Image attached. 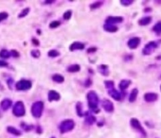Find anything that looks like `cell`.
<instances>
[{
	"label": "cell",
	"mask_w": 161,
	"mask_h": 138,
	"mask_svg": "<svg viewBox=\"0 0 161 138\" xmlns=\"http://www.w3.org/2000/svg\"><path fill=\"white\" fill-rule=\"evenodd\" d=\"M87 101L89 109L95 113H99L98 105H99V97L95 91H89L87 93Z\"/></svg>",
	"instance_id": "cell-1"
},
{
	"label": "cell",
	"mask_w": 161,
	"mask_h": 138,
	"mask_svg": "<svg viewBox=\"0 0 161 138\" xmlns=\"http://www.w3.org/2000/svg\"><path fill=\"white\" fill-rule=\"evenodd\" d=\"M160 42L161 41H151V42L147 43L146 44H145V47L143 48V49H142L143 55L148 56V55L153 54V53L155 52V50L158 48Z\"/></svg>",
	"instance_id": "cell-2"
},
{
	"label": "cell",
	"mask_w": 161,
	"mask_h": 138,
	"mask_svg": "<svg viewBox=\"0 0 161 138\" xmlns=\"http://www.w3.org/2000/svg\"><path fill=\"white\" fill-rule=\"evenodd\" d=\"M130 124H131V127L135 130L136 132H137L139 134H141L143 137H146L147 136V133L144 130V128L142 127V125H141V123L139 122V119L131 118V120H130Z\"/></svg>",
	"instance_id": "cell-3"
},
{
	"label": "cell",
	"mask_w": 161,
	"mask_h": 138,
	"mask_svg": "<svg viewBox=\"0 0 161 138\" xmlns=\"http://www.w3.org/2000/svg\"><path fill=\"white\" fill-rule=\"evenodd\" d=\"M44 111V103L42 101H36L32 106V113L35 118L41 117Z\"/></svg>",
	"instance_id": "cell-4"
},
{
	"label": "cell",
	"mask_w": 161,
	"mask_h": 138,
	"mask_svg": "<svg viewBox=\"0 0 161 138\" xmlns=\"http://www.w3.org/2000/svg\"><path fill=\"white\" fill-rule=\"evenodd\" d=\"M74 127H75L74 121L71 120V119H67V120L63 121L62 123L60 124L59 130H60V132L62 133H65L67 132L72 131V130L74 129Z\"/></svg>",
	"instance_id": "cell-5"
},
{
	"label": "cell",
	"mask_w": 161,
	"mask_h": 138,
	"mask_svg": "<svg viewBox=\"0 0 161 138\" xmlns=\"http://www.w3.org/2000/svg\"><path fill=\"white\" fill-rule=\"evenodd\" d=\"M12 113L14 116L17 117H21L24 116V114L26 113V109H25L24 103H23L22 101H17L13 106Z\"/></svg>",
	"instance_id": "cell-6"
},
{
	"label": "cell",
	"mask_w": 161,
	"mask_h": 138,
	"mask_svg": "<svg viewBox=\"0 0 161 138\" xmlns=\"http://www.w3.org/2000/svg\"><path fill=\"white\" fill-rule=\"evenodd\" d=\"M15 87H16L17 90H20V91L29 90V88H32V81L28 80H21L16 83Z\"/></svg>",
	"instance_id": "cell-7"
},
{
	"label": "cell",
	"mask_w": 161,
	"mask_h": 138,
	"mask_svg": "<svg viewBox=\"0 0 161 138\" xmlns=\"http://www.w3.org/2000/svg\"><path fill=\"white\" fill-rule=\"evenodd\" d=\"M140 42L141 39L139 37H133L131 39H129V41L127 42V45L130 49H136L140 44Z\"/></svg>",
	"instance_id": "cell-8"
},
{
	"label": "cell",
	"mask_w": 161,
	"mask_h": 138,
	"mask_svg": "<svg viewBox=\"0 0 161 138\" xmlns=\"http://www.w3.org/2000/svg\"><path fill=\"white\" fill-rule=\"evenodd\" d=\"M158 99V95L156 93H153V92H149V93H146L144 95V100L148 102V103H152L155 102Z\"/></svg>",
	"instance_id": "cell-9"
},
{
	"label": "cell",
	"mask_w": 161,
	"mask_h": 138,
	"mask_svg": "<svg viewBox=\"0 0 161 138\" xmlns=\"http://www.w3.org/2000/svg\"><path fill=\"white\" fill-rule=\"evenodd\" d=\"M108 94L109 96H111L112 98H114L115 100H121L122 98H123V95L124 94H122L120 93V92H119L118 90L116 89H111V90H108Z\"/></svg>",
	"instance_id": "cell-10"
},
{
	"label": "cell",
	"mask_w": 161,
	"mask_h": 138,
	"mask_svg": "<svg viewBox=\"0 0 161 138\" xmlns=\"http://www.w3.org/2000/svg\"><path fill=\"white\" fill-rule=\"evenodd\" d=\"M123 21V17L121 16H108L105 20V24H110V25H115V24H119Z\"/></svg>",
	"instance_id": "cell-11"
},
{
	"label": "cell",
	"mask_w": 161,
	"mask_h": 138,
	"mask_svg": "<svg viewBox=\"0 0 161 138\" xmlns=\"http://www.w3.org/2000/svg\"><path fill=\"white\" fill-rule=\"evenodd\" d=\"M102 105V108L107 113H112L114 111V104L112 103V101L109 100V99H103Z\"/></svg>",
	"instance_id": "cell-12"
},
{
	"label": "cell",
	"mask_w": 161,
	"mask_h": 138,
	"mask_svg": "<svg viewBox=\"0 0 161 138\" xmlns=\"http://www.w3.org/2000/svg\"><path fill=\"white\" fill-rule=\"evenodd\" d=\"M61 98V96L58 92L54 91V90H51L49 92V101H57Z\"/></svg>",
	"instance_id": "cell-13"
},
{
	"label": "cell",
	"mask_w": 161,
	"mask_h": 138,
	"mask_svg": "<svg viewBox=\"0 0 161 138\" xmlns=\"http://www.w3.org/2000/svg\"><path fill=\"white\" fill-rule=\"evenodd\" d=\"M84 48V44L81 43V42H74L71 44V45L69 47V50L70 51H75V50H82Z\"/></svg>",
	"instance_id": "cell-14"
},
{
	"label": "cell",
	"mask_w": 161,
	"mask_h": 138,
	"mask_svg": "<svg viewBox=\"0 0 161 138\" xmlns=\"http://www.w3.org/2000/svg\"><path fill=\"white\" fill-rule=\"evenodd\" d=\"M12 101L11 100V99L5 98V99H3V100L1 101V103H0V107H1V109L3 111H7L12 106Z\"/></svg>",
	"instance_id": "cell-15"
},
{
	"label": "cell",
	"mask_w": 161,
	"mask_h": 138,
	"mask_svg": "<svg viewBox=\"0 0 161 138\" xmlns=\"http://www.w3.org/2000/svg\"><path fill=\"white\" fill-rule=\"evenodd\" d=\"M103 29L107 32H117L119 28L116 25H110V24H105L103 26Z\"/></svg>",
	"instance_id": "cell-16"
},
{
	"label": "cell",
	"mask_w": 161,
	"mask_h": 138,
	"mask_svg": "<svg viewBox=\"0 0 161 138\" xmlns=\"http://www.w3.org/2000/svg\"><path fill=\"white\" fill-rule=\"evenodd\" d=\"M131 83H132V81L130 80H122L119 82V88H120L121 91H124V90H126L130 85H131Z\"/></svg>",
	"instance_id": "cell-17"
},
{
	"label": "cell",
	"mask_w": 161,
	"mask_h": 138,
	"mask_svg": "<svg viewBox=\"0 0 161 138\" xmlns=\"http://www.w3.org/2000/svg\"><path fill=\"white\" fill-rule=\"evenodd\" d=\"M152 17L151 16H145L142 17L139 20V26H148L150 23L152 22Z\"/></svg>",
	"instance_id": "cell-18"
},
{
	"label": "cell",
	"mask_w": 161,
	"mask_h": 138,
	"mask_svg": "<svg viewBox=\"0 0 161 138\" xmlns=\"http://www.w3.org/2000/svg\"><path fill=\"white\" fill-rule=\"evenodd\" d=\"M137 95H139V89L137 88H134L131 93H130V96H129V101L130 102H134L136 101V99L137 97Z\"/></svg>",
	"instance_id": "cell-19"
},
{
	"label": "cell",
	"mask_w": 161,
	"mask_h": 138,
	"mask_svg": "<svg viewBox=\"0 0 161 138\" xmlns=\"http://www.w3.org/2000/svg\"><path fill=\"white\" fill-rule=\"evenodd\" d=\"M96 122V117L94 116H92L89 113H86V123L87 125H92Z\"/></svg>",
	"instance_id": "cell-20"
},
{
	"label": "cell",
	"mask_w": 161,
	"mask_h": 138,
	"mask_svg": "<svg viewBox=\"0 0 161 138\" xmlns=\"http://www.w3.org/2000/svg\"><path fill=\"white\" fill-rule=\"evenodd\" d=\"M99 71L102 73V75L103 76H108L109 75V69H108V66L106 64H102L99 66Z\"/></svg>",
	"instance_id": "cell-21"
},
{
	"label": "cell",
	"mask_w": 161,
	"mask_h": 138,
	"mask_svg": "<svg viewBox=\"0 0 161 138\" xmlns=\"http://www.w3.org/2000/svg\"><path fill=\"white\" fill-rule=\"evenodd\" d=\"M7 131H8V133H12L13 135H17V136L21 135V132L20 131H18L17 129H15L13 127H11V126L7 128Z\"/></svg>",
	"instance_id": "cell-22"
},
{
	"label": "cell",
	"mask_w": 161,
	"mask_h": 138,
	"mask_svg": "<svg viewBox=\"0 0 161 138\" xmlns=\"http://www.w3.org/2000/svg\"><path fill=\"white\" fill-rule=\"evenodd\" d=\"M153 31L157 35H161V21L157 22L156 24L153 27Z\"/></svg>",
	"instance_id": "cell-23"
},
{
	"label": "cell",
	"mask_w": 161,
	"mask_h": 138,
	"mask_svg": "<svg viewBox=\"0 0 161 138\" xmlns=\"http://www.w3.org/2000/svg\"><path fill=\"white\" fill-rule=\"evenodd\" d=\"M80 69H81V67H80L79 64H72V65H70V66H68V67L66 68V70H67L68 72L74 73V72L80 71Z\"/></svg>",
	"instance_id": "cell-24"
},
{
	"label": "cell",
	"mask_w": 161,
	"mask_h": 138,
	"mask_svg": "<svg viewBox=\"0 0 161 138\" xmlns=\"http://www.w3.org/2000/svg\"><path fill=\"white\" fill-rule=\"evenodd\" d=\"M52 80H54L55 82H58V83H62L64 82L65 80V78L62 76V75H59V74H55L52 76Z\"/></svg>",
	"instance_id": "cell-25"
},
{
	"label": "cell",
	"mask_w": 161,
	"mask_h": 138,
	"mask_svg": "<svg viewBox=\"0 0 161 138\" xmlns=\"http://www.w3.org/2000/svg\"><path fill=\"white\" fill-rule=\"evenodd\" d=\"M11 57V53L8 51L7 49H2L0 51V58H4V59H8Z\"/></svg>",
	"instance_id": "cell-26"
},
{
	"label": "cell",
	"mask_w": 161,
	"mask_h": 138,
	"mask_svg": "<svg viewBox=\"0 0 161 138\" xmlns=\"http://www.w3.org/2000/svg\"><path fill=\"white\" fill-rule=\"evenodd\" d=\"M104 85L105 87L108 89V90H111V89H114V85H115V83L113 80H106L104 82Z\"/></svg>",
	"instance_id": "cell-27"
},
{
	"label": "cell",
	"mask_w": 161,
	"mask_h": 138,
	"mask_svg": "<svg viewBox=\"0 0 161 138\" xmlns=\"http://www.w3.org/2000/svg\"><path fill=\"white\" fill-rule=\"evenodd\" d=\"M60 55V52L58 50H54V49H52V50H49V56L50 58H56Z\"/></svg>",
	"instance_id": "cell-28"
},
{
	"label": "cell",
	"mask_w": 161,
	"mask_h": 138,
	"mask_svg": "<svg viewBox=\"0 0 161 138\" xmlns=\"http://www.w3.org/2000/svg\"><path fill=\"white\" fill-rule=\"evenodd\" d=\"M76 110H77V113L79 117H83L84 114L82 113V103L81 102H78L77 105H76Z\"/></svg>",
	"instance_id": "cell-29"
},
{
	"label": "cell",
	"mask_w": 161,
	"mask_h": 138,
	"mask_svg": "<svg viewBox=\"0 0 161 138\" xmlns=\"http://www.w3.org/2000/svg\"><path fill=\"white\" fill-rule=\"evenodd\" d=\"M102 5V2L101 1H98V2H95V3H93V4H91L90 5V9H92V10H95V9H98V8H99Z\"/></svg>",
	"instance_id": "cell-30"
},
{
	"label": "cell",
	"mask_w": 161,
	"mask_h": 138,
	"mask_svg": "<svg viewBox=\"0 0 161 138\" xmlns=\"http://www.w3.org/2000/svg\"><path fill=\"white\" fill-rule=\"evenodd\" d=\"M133 3H134L133 0H121V1H120V4L122 6H125V7H128L130 5H132Z\"/></svg>",
	"instance_id": "cell-31"
},
{
	"label": "cell",
	"mask_w": 161,
	"mask_h": 138,
	"mask_svg": "<svg viewBox=\"0 0 161 138\" xmlns=\"http://www.w3.org/2000/svg\"><path fill=\"white\" fill-rule=\"evenodd\" d=\"M21 126H22V128L25 130V131H27V132H29V131H32V130L33 129V127H32V125H27L26 123H21Z\"/></svg>",
	"instance_id": "cell-32"
},
{
	"label": "cell",
	"mask_w": 161,
	"mask_h": 138,
	"mask_svg": "<svg viewBox=\"0 0 161 138\" xmlns=\"http://www.w3.org/2000/svg\"><path fill=\"white\" fill-rule=\"evenodd\" d=\"M29 12V8H26V9L23 10L20 14H19V18H22V17H25L26 15H28V13Z\"/></svg>",
	"instance_id": "cell-33"
},
{
	"label": "cell",
	"mask_w": 161,
	"mask_h": 138,
	"mask_svg": "<svg viewBox=\"0 0 161 138\" xmlns=\"http://www.w3.org/2000/svg\"><path fill=\"white\" fill-rule=\"evenodd\" d=\"M30 54H32V56L33 58L37 59V58H39V57H40L41 53H40V51H39V50L34 49V50H32V52H30Z\"/></svg>",
	"instance_id": "cell-34"
},
{
	"label": "cell",
	"mask_w": 161,
	"mask_h": 138,
	"mask_svg": "<svg viewBox=\"0 0 161 138\" xmlns=\"http://www.w3.org/2000/svg\"><path fill=\"white\" fill-rule=\"evenodd\" d=\"M60 25H61V23H60L59 21H53V22H51L50 24H49V28H58Z\"/></svg>",
	"instance_id": "cell-35"
},
{
	"label": "cell",
	"mask_w": 161,
	"mask_h": 138,
	"mask_svg": "<svg viewBox=\"0 0 161 138\" xmlns=\"http://www.w3.org/2000/svg\"><path fill=\"white\" fill-rule=\"evenodd\" d=\"M71 15H72V12L71 11H66L64 13V19L65 20H69L71 18Z\"/></svg>",
	"instance_id": "cell-36"
},
{
	"label": "cell",
	"mask_w": 161,
	"mask_h": 138,
	"mask_svg": "<svg viewBox=\"0 0 161 138\" xmlns=\"http://www.w3.org/2000/svg\"><path fill=\"white\" fill-rule=\"evenodd\" d=\"M8 17H9V14L7 12H0V22H2L3 20H6Z\"/></svg>",
	"instance_id": "cell-37"
},
{
	"label": "cell",
	"mask_w": 161,
	"mask_h": 138,
	"mask_svg": "<svg viewBox=\"0 0 161 138\" xmlns=\"http://www.w3.org/2000/svg\"><path fill=\"white\" fill-rule=\"evenodd\" d=\"M11 55H12V56H13V57H15V58H18V57L20 56L19 52H18V51H16V50H14V49H12V50Z\"/></svg>",
	"instance_id": "cell-38"
},
{
	"label": "cell",
	"mask_w": 161,
	"mask_h": 138,
	"mask_svg": "<svg viewBox=\"0 0 161 138\" xmlns=\"http://www.w3.org/2000/svg\"><path fill=\"white\" fill-rule=\"evenodd\" d=\"M8 65H9V64H8L6 62H4V61L0 60V67H7Z\"/></svg>",
	"instance_id": "cell-39"
},
{
	"label": "cell",
	"mask_w": 161,
	"mask_h": 138,
	"mask_svg": "<svg viewBox=\"0 0 161 138\" xmlns=\"http://www.w3.org/2000/svg\"><path fill=\"white\" fill-rule=\"evenodd\" d=\"M96 51H97V48H89L88 50H87L88 53H94Z\"/></svg>",
	"instance_id": "cell-40"
},
{
	"label": "cell",
	"mask_w": 161,
	"mask_h": 138,
	"mask_svg": "<svg viewBox=\"0 0 161 138\" xmlns=\"http://www.w3.org/2000/svg\"><path fill=\"white\" fill-rule=\"evenodd\" d=\"M133 58H134L133 55H127V56L125 57V61H132Z\"/></svg>",
	"instance_id": "cell-41"
},
{
	"label": "cell",
	"mask_w": 161,
	"mask_h": 138,
	"mask_svg": "<svg viewBox=\"0 0 161 138\" xmlns=\"http://www.w3.org/2000/svg\"><path fill=\"white\" fill-rule=\"evenodd\" d=\"M152 12V8H145V9H144V12L145 13H147V12Z\"/></svg>",
	"instance_id": "cell-42"
},
{
	"label": "cell",
	"mask_w": 161,
	"mask_h": 138,
	"mask_svg": "<svg viewBox=\"0 0 161 138\" xmlns=\"http://www.w3.org/2000/svg\"><path fill=\"white\" fill-rule=\"evenodd\" d=\"M32 42H33V44L34 45H39V41H38V40H36V39H34V38H33V39H32Z\"/></svg>",
	"instance_id": "cell-43"
},
{
	"label": "cell",
	"mask_w": 161,
	"mask_h": 138,
	"mask_svg": "<svg viewBox=\"0 0 161 138\" xmlns=\"http://www.w3.org/2000/svg\"><path fill=\"white\" fill-rule=\"evenodd\" d=\"M45 4H52V3H54V1H45Z\"/></svg>",
	"instance_id": "cell-44"
},
{
	"label": "cell",
	"mask_w": 161,
	"mask_h": 138,
	"mask_svg": "<svg viewBox=\"0 0 161 138\" xmlns=\"http://www.w3.org/2000/svg\"><path fill=\"white\" fill-rule=\"evenodd\" d=\"M90 83H91V80H89V79H88V80H87V83L86 84V86H88Z\"/></svg>",
	"instance_id": "cell-45"
},
{
	"label": "cell",
	"mask_w": 161,
	"mask_h": 138,
	"mask_svg": "<svg viewBox=\"0 0 161 138\" xmlns=\"http://www.w3.org/2000/svg\"><path fill=\"white\" fill-rule=\"evenodd\" d=\"M37 132L41 133V132H42V131H41V129H40V128H38V129H37Z\"/></svg>",
	"instance_id": "cell-46"
},
{
	"label": "cell",
	"mask_w": 161,
	"mask_h": 138,
	"mask_svg": "<svg viewBox=\"0 0 161 138\" xmlns=\"http://www.w3.org/2000/svg\"><path fill=\"white\" fill-rule=\"evenodd\" d=\"M156 60H161V55H158V56L156 57Z\"/></svg>",
	"instance_id": "cell-47"
},
{
	"label": "cell",
	"mask_w": 161,
	"mask_h": 138,
	"mask_svg": "<svg viewBox=\"0 0 161 138\" xmlns=\"http://www.w3.org/2000/svg\"><path fill=\"white\" fill-rule=\"evenodd\" d=\"M155 3H156V4H161V1H156Z\"/></svg>",
	"instance_id": "cell-48"
},
{
	"label": "cell",
	"mask_w": 161,
	"mask_h": 138,
	"mask_svg": "<svg viewBox=\"0 0 161 138\" xmlns=\"http://www.w3.org/2000/svg\"><path fill=\"white\" fill-rule=\"evenodd\" d=\"M159 79H161V75H160V77H159Z\"/></svg>",
	"instance_id": "cell-49"
},
{
	"label": "cell",
	"mask_w": 161,
	"mask_h": 138,
	"mask_svg": "<svg viewBox=\"0 0 161 138\" xmlns=\"http://www.w3.org/2000/svg\"><path fill=\"white\" fill-rule=\"evenodd\" d=\"M160 91H161V85H160Z\"/></svg>",
	"instance_id": "cell-50"
},
{
	"label": "cell",
	"mask_w": 161,
	"mask_h": 138,
	"mask_svg": "<svg viewBox=\"0 0 161 138\" xmlns=\"http://www.w3.org/2000/svg\"><path fill=\"white\" fill-rule=\"evenodd\" d=\"M51 138H55V137H51Z\"/></svg>",
	"instance_id": "cell-51"
}]
</instances>
